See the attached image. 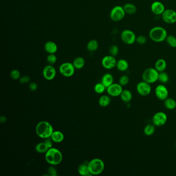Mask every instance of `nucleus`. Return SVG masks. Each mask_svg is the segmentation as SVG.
<instances>
[{
    "mask_svg": "<svg viewBox=\"0 0 176 176\" xmlns=\"http://www.w3.org/2000/svg\"><path fill=\"white\" fill-rule=\"evenodd\" d=\"M36 133L39 138L43 139L50 138L54 132L53 128L47 121H42L36 127Z\"/></svg>",
    "mask_w": 176,
    "mask_h": 176,
    "instance_id": "f257e3e1",
    "label": "nucleus"
},
{
    "mask_svg": "<svg viewBox=\"0 0 176 176\" xmlns=\"http://www.w3.org/2000/svg\"><path fill=\"white\" fill-rule=\"evenodd\" d=\"M45 158L46 161L51 165H57L63 160V155L58 149L52 147L46 152Z\"/></svg>",
    "mask_w": 176,
    "mask_h": 176,
    "instance_id": "f03ea898",
    "label": "nucleus"
},
{
    "mask_svg": "<svg viewBox=\"0 0 176 176\" xmlns=\"http://www.w3.org/2000/svg\"><path fill=\"white\" fill-rule=\"evenodd\" d=\"M149 36L153 42L161 43L166 40L168 35L164 28L161 26H155L150 29Z\"/></svg>",
    "mask_w": 176,
    "mask_h": 176,
    "instance_id": "7ed1b4c3",
    "label": "nucleus"
},
{
    "mask_svg": "<svg viewBox=\"0 0 176 176\" xmlns=\"http://www.w3.org/2000/svg\"><path fill=\"white\" fill-rule=\"evenodd\" d=\"M88 166L90 173L93 175H99L103 172L105 167L103 161L98 158L92 160L88 163Z\"/></svg>",
    "mask_w": 176,
    "mask_h": 176,
    "instance_id": "20e7f679",
    "label": "nucleus"
},
{
    "mask_svg": "<svg viewBox=\"0 0 176 176\" xmlns=\"http://www.w3.org/2000/svg\"><path fill=\"white\" fill-rule=\"evenodd\" d=\"M158 77L159 72L153 68H148L145 69L142 74V80L149 84L156 82L158 80Z\"/></svg>",
    "mask_w": 176,
    "mask_h": 176,
    "instance_id": "39448f33",
    "label": "nucleus"
},
{
    "mask_svg": "<svg viewBox=\"0 0 176 176\" xmlns=\"http://www.w3.org/2000/svg\"><path fill=\"white\" fill-rule=\"evenodd\" d=\"M126 15L123 6H116L111 11L110 18L114 22H119L124 18Z\"/></svg>",
    "mask_w": 176,
    "mask_h": 176,
    "instance_id": "423d86ee",
    "label": "nucleus"
},
{
    "mask_svg": "<svg viewBox=\"0 0 176 176\" xmlns=\"http://www.w3.org/2000/svg\"><path fill=\"white\" fill-rule=\"evenodd\" d=\"M75 68L72 63L65 62L60 65L59 71L60 74L65 77H71L75 72Z\"/></svg>",
    "mask_w": 176,
    "mask_h": 176,
    "instance_id": "0eeeda50",
    "label": "nucleus"
},
{
    "mask_svg": "<svg viewBox=\"0 0 176 176\" xmlns=\"http://www.w3.org/2000/svg\"><path fill=\"white\" fill-rule=\"evenodd\" d=\"M120 37L122 42L128 45H131L136 42V35L130 29H126L122 31Z\"/></svg>",
    "mask_w": 176,
    "mask_h": 176,
    "instance_id": "6e6552de",
    "label": "nucleus"
},
{
    "mask_svg": "<svg viewBox=\"0 0 176 176\" xmlns=\"http://www.w3.org/2000/svg\"><path fill=\"white\" fill-rule=\"evenodd\" d=\"M167 115L163 112H157L152 117L153 124L156 127L164 126L167 122Z\"/></svg>",
    "mask_w": 176,
    "mask_h": 176,
    "instance_id": "1a4fd4ad",
    "label": "nucleus"
},
{
    "mask_svg": "<svg viewBox=\"0 0 176 176\" xmlns=\"http://www.w3.org/2000/svg\"><path fill=\"white\" fill-rule=\"evenodd\" d=\"M136 90L139 95L142 96H147L151 92V87L149 83L146 82H140L136 86Z\"/></svg>",
    "mask_w": 176,
    "mask_h": 176,
    "instance_id": "9d476101",
    "label": "nucleus"
},
{
    "mask_svg": "<svg viewBox=\"0 0 176 176\" xmlns=\"http://www.w3.org/2000/svg\"><path fill=\"white\" fill-rule=\"evenodd\" d=\"M162 17L165 23L173 24L176 22V11L173 9H165L162 15Z\"/></svg>",
    "mask_w": 176,
    "mask_h": 176,
    "instance_id": "9b49d317",
    "label": "nucleus"
},
{
    "mask_svg": "<svg viewBox=\"0 0 176 176\" xmlns=\"http://www.w3.org/2000/svg\"><path fill=\"white\" fill-rule=\"evenodd\" d=\"M117 61L115 56L107 55L102 60L101 64L103 67L106 69H112L116 66Z\"/></svg>",
    "mask_w": 176,
    "mask_h": 176,
    "instance_id": "f8f14e48",
    "label": "nucleus"
},
{
    "mask_svg": "<svg viewBox=\"0 0 176 176\" xmlns=\"http://www.w3.org/2000/svg\"><path fill=\"white\" fill-rule=\"evenodd\" d=\"M169 90L163 85H159L155 89V94L158 99L160 100H165L169 97Z\"/></svg>",
    "mask_w": 176,
    "mask_h": 176,
    "instance_id": "ddd939ff",
    "label": "nucleus"
},
{
    "mask_svg": "<svg viewBox=\"0 0 176 176\" xmlns=\"http://www.w3.org/2000/svg\"><path fill=\"white\" fill-rule=\"evenodd\" d=\"M44 78L47 80H52L54 79L56 74L55 68L53 65H48L44 67L43 71Z\"/></svg>",
    "mask_w": 176,
    "mask_h": 176,
    "instance_id": "4468645a",
    "label": "nucleus"
},
{
    "mask_svg": "<svg viewBox=\"0 0 176 176\" xmlns=\"http://www.w3.org/2000/svg\"><path fill=\"white\" fill-rule=\"evenodd\" d=\"M123 86L120 84L113 83L107 88V93L112 97H118L123 92Z\"/></svg>",
    "mask_w": 176,
    "mask_h": 176,
    "instance_id": "2eb2a0df",
    "label": "nucleus"
},
{
    "mask_svg": "<svg viewBox=\"0 0 176 176\" xmlns=\"http://www.w3.org/2000/svg\"><path fill=\"white\" fill-rule=\"evenodd\" d=\"M151 10L155 15H162L165 10V8L164 5L161 2L155 1L152 3Z\"/></svg>",
    "mask_w": 176,
    "mask_h": 176,
    "instance_id": "dca6fc26",
    "label": "nucleus"
},
{
    "mask_svg": "<svg viewBox=\"0 0 176 176\" xmlns=\"http://www.w3.org/2000/svg\"><path fill=\"white\" fill-rule=\"evenodd\" d=\"M44 49L47 53L55 54L58 50V47L54 42L48 41L44 44Z\"/></svg>",
    "mask_w": 176,
    "mask_h": 176,
    "instance_id": "f3484780",
    "label": "nucleus"
},
{
    "mask_svg": "<svg viewBox=\"0 0 176 176\" xmlns=\"http://www.w3.org/2000/svg\"><path fill=\"white\" fill-rule=\"evenodd\" d=\"M113 77L110 74H104L101 80V83L104 85L106 88H109V86L113 84Z\"/></svg>",
    "mask_w": 176,
    "mask_h": 176,
    "instance_id": "a211bd4d",
    "label": "nucleus"
},
{
    "mask_svg": "<svg viewBox=\"0 0 176 176\" xmlns=\"http://www.w3.org/2000/svg\"><path fill=\"white\" fill-rule=\"evenodd\" d=\"M167 67V63L165 60L163 58H160L155 63V68L158 72H162L165 70Z\"/></svg>",
    "mask_w": 176,
    "mask_h": 176,
    "instance_id": "6ab92c4d",
    "label": "nucleus"
},
{
    "mask_svg": "<svg viewBox=\"0 0 176 176\" xmlns=\"http://www.w3.org/2000/svg\"><path fill=\"white\" fill-rule=\"evenodd\" d=\"M116 67L119 71H126L129 68V63L126 60L120 59L117 61Z\"/></svg>",
    "mask_w": 176,
    "mask_h": 176,
    "instance_id": "aec40b11",
    "label": "nucleus"
},
{
    "mask_svg": "<svg viewBox=\"0 0 176 176\" xmlns=\"http://www.w3.org/2000/svg\"><path fill=\"white\" fill-rule=\"evenodd\" d=\"M54 142H61L64 139V135L60 131H54L50 137Z\"/></svg>",
    "mask_w": 176,
    "mask_h": 176,
    "instance_id": "412c9836",
    "label": "nucleus"
},
{
    "mask_svg": "<svg viewBox=\"0 0 176 176\" xmlns=\"http://www.w3.org/2000/svg\"><path fill=\"white\" fill-rule=\"evenodd\" d=\"M120 96V98L122 100V101H124V102L128 103L130 102L132 100V93L129 90L124 89L121 92Z\"/></svg>",
    "mask_w": 176,
    "mask_h": 176,
    "instance_id": "4be33fe9",
    "label": "nucleus"
},
{
    "mask_svg": "<svg viewBox=\"0 0 176 176\" xmlns=\"http://www.w3.org/2000/svg\"><path fill=\"white\" fill-rule=\"evenodd\" d=\"M126 14L133 15L137 11V8L135 5L132 3H126L123 6Z\"/></svg>",
    "mask_w": 176,
    "mask_h": 176,
    "instance_id": "5701e85b",
    "label": "nucleus"
},
{
    "mask_svg": "<svg viewBox=\"0 0 176 176\" xmlns=\"http://www.w3.org/2000/svg\"><path fill=\"white\" fill-rule=\"evenodd\" d=\"M85 60L82 57H77L74 60L73 65L75 69H81L84 67L85 65Z\"/></svg>",
    "mask_w": 176,
    "mask_h": 176,
    "instance_id": "b1692460",
    "label": "nucleus"
},
{
    "mask_svg": "<svg viewBox=\"0 0 176 176\" xmlns=\"http://www.w3.org/2000/svg\"><path fill=\"white\" fill-rule=\"evenodd\" d=\"M78 172L79 174L82 176H88L91 174L89 172L88 164H80L78 167Z\"/></svg>",
    "mask_w": 176,
    "mask_h": 176,
    "instance_id": "393cba45",
    "label": "nucleus"
},
{
    "mask_svg": "<svg viewBox=\"0 0 176 176\" xmlns=\"http://www.w3.org/2000/svg\"><path fill=\"white\" fill-rule=\"evenodd\" d=\"M49 149V147L44 142H39L35 147L36 151L40 153H46Z\"/></svg>",
    "mask_w": 176,
    "mask_h": 176,
    "instance_id": "a878e982",
    "label": "nucleus"
},
{
    "mask_svg": "<svg viewBox=\"0 0 176 176\" xmlns=\"http://www.w3.org/2000/svg\"><path fill=\"white\" fill-rule=\"evenodd\" d=\"M164 106L169 110H174L176 107V101L173 98H167L164 100Z\"/></svg>",
    "mask_w": 176,
    "mask_h": 176,
    "instance_id": "bb28decb",
    "label": "nucleus"
},
{
    "mask_svg": "<svg viewBox=\"0 0 176 176\" xmlns=\"http://www.w3.org/2000/svg\"><path fill=\"white\" fill-rule=\"evenodd\" d=\"M88 50L90 52H93L98 49L99 43L96 40H91L88 43L86 46Z\"/></svg>",
    "mask_w": 176,
    "mask_h": 176,
    "instance_id": "cd10ccee",
    "label": "nucleus"
},
{
    "mask_svg": "<svg viewBox=\"0 0 176 176\" xmlns=\"http://www.w3.org/2000/svg\"><path fill=\"white\" fill-rule=\"evenodd\" d=\"M111 101V99L110 97L106 95H103L100 98L99 104L102 107H106L110 104Z\"/></svg>",
    "mask_w": 176,
    "mask_h": 176,
    "instance_id": "c85d7f7f",
    "label": "nucleus"
},
{
    "mask_svg": "<svg viewBox=\"0 0 176 176\" xmlns=\"http://www.w3.org/2000/svg\"><path fill=\"white\" fill-rule=\"evenodd\" d=\"M156 131V128L154 124H148L145 126L144 128V134L146 136H151L155 133Z\"/></svg>",
    "mask_w": 176,
    "mask_h": 176,
    "instance_id": "c756f323",
    "label": "nucleus"
},
{
    "mask_svg": "<svg viewBox=\"0 0 176 176\" xmlns=\"http://www.w3.org/2000/svg\"><path fill=\"white\" fill-rule=\"evenodd\" d=\"M158 81H159L161 83L163 84L167 83L169 81V76L168 74L165 71L159 72Z\"/></svg>",
    "mask_w": 176,
    "mask_h": 176,
    "instance_id": "7c9ffc66",
    "label": "nucleus"
},
{
    "mask_svg": "<svg viewBox=\"0 0 176 176\" xmlns=\"http://www.w3.org/2000/svg\"><path fill=\"white\" fill-rule=\"evenodd\" d=\"M165 40L170 47H176V38L174 36H167Z\"/></svg>",
    "mask_w": 176,
    "mask_h": 176,
    "instance_id": "2f4dec72",
    "label": "nucleus"
},
{
    "mask_svg": "<svg viewBox=\"0 0 176 176\" xmlns=\"http://www.w3.org/2000/svg\"><path fill=\"white\" fill-rule=\"evenodd\" d=\"M106 88L102 83H98L95 85L94 90L97 93H102L105 91Z\"/></svg>",
    "mask_w": 176,
    "mask_h": 176,
    "instance_id": "473e14b6",
    "label": "nucleus"
},
{
    "mask_svg": "<svg viewBox=\"0 0 176 176\" xmlns=\"http://www.w3.org/2000/svg\"><path fill=\"white\" fill-rule=\"evenodd\" d=\"M109 52L111 55L113 56H116L119 53V47L117 45L113 44L110 47Z\"/></svg>",
    "mask_w": 176,
    "mask_h": 176,
    "instance_id": "72a5a7b5",
    "label": "nucleus"
},
{
    "mask_svg": "<svg viewBox=\"0 0 176 176\" xmlns=\"http://www.w3.org/2000/svg\"><path fill=\"white\" fill-rule=\"evenodd\" d=\"M47 61L49 65L55 64L57 61V57L54 54H49L47 57Z\"/></svg>",
    "mask_w": 176,
    "mask_h": 176,
    "instance_id": "f704fd0d",
    "label": "nucleus"
},
{
    "mask_svg": "<svg viewBox=\"0 0 176 176\" xmlns=\"http://www.w3.org/2000/svg\"><path fill=\"white\" fill-rule=\"evenodd\" d=\"M129 78L127 75H123L120 78L119 80V84L122 86H124L129 83Z\"/></svg>",
    "mask_w": 176,
    "mask_h": 176,
    "instance_id": "c9c22d12",
    "label": "nucleus"
},
{
    "mask_svg": "<svg viewBox=\"0 0 176 176\" xmlns=\"http://www.w3.org/2000/svg\"><path fill=\"white\" fill-rule=\"evenodd\" d=\"M10 75H11V78L13 80H18L20 78V72L18 70L14 69L11 71Z\"/></svg>",
    "mask_w": 176,
    "mask_h": 176,
    "instance_id": "e433bc0d",
    "label": "nucleus"
},
{
    "mask_svg": "<svg viewBox=\"0 0 176 176\" xmlns=\"http://www.w3.org/2000/svg\"><path fill=\"white\" fill-rule=\"evenodd\" d=\"M136 42L138 44H145L147 42V38L145 36L140 35L136 37Z\"/></svg>",
    "mask_w": 176,
    "mask_h": 176,
    "instance_id": "4c0bfd02",
    "label": "nucleus"
},
{
    "mask_svg": "<svg viewBox=\"0 0 176 176\" xmlns=\"http://www.w3.org/2000/svg\"><path fill=\"white\" fill-rule=\"evenodd\" d=\"M20 82L22 84H25L29 82L30 81V78L29 76L27 75H24L23 77H20Z\"/></svg>",
    "mask_w": 176,
    "mask_h": 176,
    "instance_id": "58836bf2",
    "label": "nucleus"
},
{
    "mask_svg": "<svg viewBox=\"0 0 176 176\" xmlns=\"http://www.w3.org/2000/svg\"><path fill=\"white\" fill-rule=\"evenodd\" d=\"M47 172L49 173L50 175L51 176H56L57 175V171L56 169L53 166H51V167L48 168L47 169Z\"/></svg>",
    "mask_w": 176,
    "mask_h": 176,
    "instance_id": "ea45409f",
    "label": "nucleus"
},
{
    "mask_svg": "<svg viewBox=\"0 0 176 176\" xmlns=\"http://www.w3.org/2000/svg\"><path fill=\"white\" fill-rule=\"evenodd\" d=\"M44 142L47 144V145L48 146L49 148H51L53 147V141L51 139V138H46Z\"/></svg>",
    "mask_w": 176,
    "mask_h": 176,
    "instance_id": "a19ab883",
    "label": "nucleus"
},
{
    "mask_svg": "<svg viewBox=\"0 0 176 176\" xmlns=\"http://www.w3.org/2000/svg\"><path fill=\"white\" fill-rule=\"evenodd\" d=\"M29 88L30 90H32V91H35L38 88V86H37L36 83H35V82H32L29 84Z\"/></svg>",
    "mask_w": 176,
    "mask_h": 176,
    "instance_id": "79ce46f5",
    "label": "nucleus"
},
{
    "mask_svg": "<svg viewBox=\"0 0 176 176\" xmlns=\"http://www.w3.org/2000/svg\"><path fill=\"white\" fill-rule=\"evenodd\" d=\"M7 121V118L6 117L4 116H2L0 117V122L1 123H5Z\"/></svg>",
    "mask_w": 176,
    "mask_h": 176,
    "instance_id": "37998d69",
    "label": "nucleus"
},
{
    "mask_svg": "<svg viewBox=\"0 0 176 176\" xmlns=\"http://www.w3.org/2000/svg\"><path fill=\"white\" fill-rule=\"evenodd\" d=\"M175 146H176V142H175Z\"/></svg>",
    "mask_w": 176,
    "mask_h": 176,
    "instance_id": "c03bdc74",
    "label": "nucleus"
}]
</instances>
